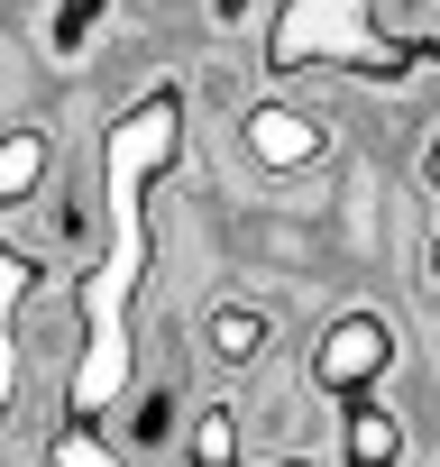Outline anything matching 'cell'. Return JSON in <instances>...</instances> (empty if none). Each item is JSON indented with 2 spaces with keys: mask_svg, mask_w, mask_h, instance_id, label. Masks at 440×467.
Returning a JSON list of instances; mask_svg holds the SVG:
<instances>
[{
  "mask_svg": "<svg viewBox=\"0 0 440 467\" xmlns=\"http://www.w3.org/2000/svg\"><path fill=\"white\" fill-rule=\"evenodd\" d=\"M385 367H394V321L358 303V312H330V321H321V348H312L303 376H312V394L349 403V394H367Z\"/></svg>",
  "mask_w": 440,
  "mask_h": 467,
  "instance_id": "1",
  "label": "cell"
},
{
  "mask_svg": "<svg viewBox=\"0 0 440 467\" xmlns=\"http://www.w3.org/2000/svg\"><path fill=\"white\" fill-rule=\"evenodd\" d=\"M239 138H248V165H257V174H294V165L321 156V119L294 110V101H257V110L239 119Z\"/></svg>",
  "mask_w": 440,
  "mask_h": 467,
  "instance_id": "2",
  "label": "cell"
},
{
  "mask_svg": "<svg viewBox=\"0 0 440 467\" xmlns=\"http://www.w3.org/2000/svg\"><path fill=\"white\" fill-rule=\"evenodd\" d=\"M267 330H276V321H267L257 303H211V312H202V348H211L220 367H248V358L267 348Z\"/></svg>",
  "mask_w": 440,
  "mask_h": 467,
  "instance_id": "3",
  "label": "cell"
},
{
  "mask_svg": "<svg viewBox=\"0 0 440 467\" xmlns=\"http://www.w3.org/2000/svg\"><path fill=\"white\" fill-rule=\"evenodd\" d=\"M47 165H56L47 129H0V211H10V202H28V192L47 183Z\"/></svg>",
  "mask_w": 440,
  "mask_h": 467,
  "instance_id": "4",
  "label": "cell"
},
{
  "mask_svg": "<svg viewBox=\"0 0 440 467\" xmlns=\"http://www.w3.org/2000/svg\"><path fill=\"white\" fill-rule=\"evenodd\" d=\"M349 458H358V467H385V458H403V421H394L376 394H349Z\"/></svg>",
  "mask_w": 440,
  "mask_h": 467,
  "instance_id": "5",
  "label": "cell"
},
{
  "mask_svg": "<svg viewBox=\"0 0 440 467\" xmlns=\"http://www.w3.org/2000/svg\"><path fill=\"white\" fill-rule=\"evenodd\" d=\"M193 458H202V467H230V458H239V421H230V412H202V421H193Z\"/></svg>",
  "mask_w": 440,
  "mask_h": 467,
  "instance_id": "6",
  "label": "cell"
},
{
  "mask_svg": "<svg viewBox=\"0 0 440 467\" xmlns=\"http://www.w3.org/2000/svg\"><path fill=\"white\" fill-rule=\"evenodd\" d=\"M413 192H431V202H440V129H422V138H413Z\"/></svg>",
  "mask_w": 440,
  "mask_h": 467,
  "instance_id": "7",
  "label": "cell"
},
{
  "mask_svg": "<svg viewBox=\"0 0 440 467\" xmlns=\"http://www.w3.org/2000/svg\"><path fill=\"white\" fill-rule=\"evenodd\" d=\"M165 431H174V403H165V385H147V403H138V440L156 449Z\"/></svg>",
  "mask_w": 440,
  "mask_h": 467,
  "instance_id": "8",
  "label": "cell"
},
{
  "mask_svg": "<svg viewBox=\"0 0 440 467\" xmlns=\"http://www.w3.org/2000/svg\"><path fill=\"white\" fill-rule=\"evenodd\" d=\"M10 376H19V348H10V321H0V412H10Z\"/></svg>",
  "mask_w": 440,
  "mask_h": 467,
  "instance_id": "9",
  "label": "cell"
},
{
  "mask_svg": "<svg viewBox=\"0 0 440 467\" xmlns=\"http://www.w3.org/2000/svg\"><path fill=\"white\" fill-rule=\"evenodd\" d=\"M431 285H440V239H431Z\"/></svg>",
  "mask_w": 440,
  "mask_h": 467,
  "instance_id": "10",
  "label": "cell"
}]
</instances>
